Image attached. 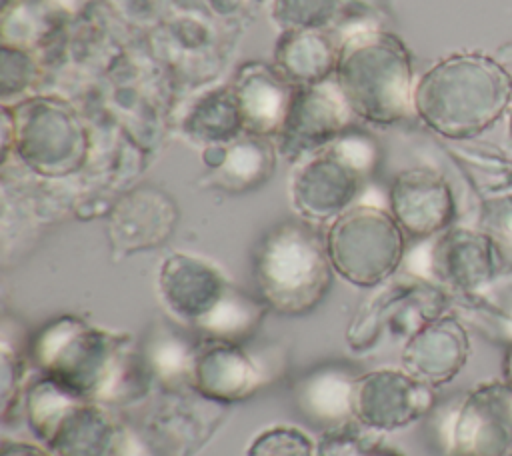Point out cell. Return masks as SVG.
<instances>
[{"instance_id":"obj_1","label":"cell","mask_w":512,"mask_h":456,"mask_svg":"<svg viewBox=\"0 0 512 456\" xmlns=\"http://www.w3.org/2000/svg\"><path fill=\"white\" fill-rule=\"evenodd\" d=\"M512 106V72L484 52H454L416 82L414 112L438 136L468 142L494 128Z\"/></svg>"},{"instance_id":"obj_2","label":"cell","mask_w":512,"mask_h":456,"mask_svg":"<svg viewBox=\"0 0 512 456\" xmlns=\"http://www.w3.org/2000/svg\"><path fill=\"white\" fill-rule=\"evenodd\" d=\"M42 376L92 400L126 398L136 384L134 358L126 338L62 316L46 324L32 342Z\"/></svg>"},{"instance_id":"obj_3","label":"cell","mask_w":512,"mask_h":456,"mask_svg":"<svg viewBox=\"0 0 512 456\" xmlns=\"http://www.w3.org/2000/svg\"><path fill=\"white\" fill-rule=\"evenodd\" d=\"M326 236L304 220L274 226L256 246L254 282L266 308L298 316L312 312L332 284Z\"/></svg>"},{"instance_id":"obj_4","label":"cell","mask_w":512,"mask_h":456,"mask_svg":"<svg viewBox=\"0 0 512 456\" xmlns=\"http://www.w3.org/2000/svg\"><path fill=\"white\" fill-rule=\"evenodd\" d=\"M336 84L352 114L394 124L414 112V72L404 42L388 32H360L338 50Z\"/></svg>"},{"instance_id":"obj_5","label":"cell","mask_w":512,"mask_h":456,"mask_svg":"<svg viewBox=\"0 0 512 456\" xmlns=\"http://www.w3.org/2000/svg\"><path fill=\"white\" fill-rule=\"evenodd\" d=\"M440 456H512V384L486 380L438 400L428 414Z\"/></svg>"},{"instance_id":"obj_6","label":"cell","mask_w":512,"mask_h":456,"mask_svg":"<svg viewBox=\"0 0 512 456\" xmlns=\"http://www.w3.org/2000/svg\"><path fill=\"white\" fill-rule=\"evenodd\" d=\"M26 412L32 432L54 456H116L122 430L92 398L48 376L30 386Z\"/></svg>"},{"instance_id":"obj_7","label":"cell","mask_w":512,"mask_h":456,"mask_svg":"<svg viewBox=\"0 0 512 456\" xmlns=\"http://www.w3.org/2000/svg\"><path fill=\"white\" fill-rule=\"evenodd\" d=\"M404 230L378 206L356 204L336 216L326 232L334 272L358 286L386 280L404 256Z\"/></svg>"},{"instance_id":"obj_8","label":"cell","mask_w":512,"mask_h":456,"mask_svg":"<svg viewBox=\"0 0 512 456\" xmlns=\"http://www.w3.org/2000/svg\"><path fill=\"white\" fill-rule=\"evenodd\" d=\"M370 156L362 140H334L324 146V152L302 164L292 180L296 210L306 218L324 220L350 208Z\"/></svg>"},{"instance_id":"obj_9","label":"cell","mask_w":512,"mask_h":456,"mask_svg":"<svg viewBox=\"0 0 512 456\" xmlns=\"http://www.w3.org/2000/svg\"><path fill=\"white\" fill-rule=\"evenodd\" d=\"M436 402L434 388L406 370H374L356 380L354 422L368 430L390 432L426 418Z\"/></svg>"},{"instance_id":"obj_10","label":"cell","mask_w":512,"mask_h":456,"mask_svg":"<svg viewBox=\"0 0 512 456\" xmlns=\"http://www.w3.org/2000/svg\"><path fill=\"white\" fill-rule=\"evenodd\" d=\"M430 270L458 296H480L512 268L480 228H448L430 252Z\"/></svg>"},{"instance_id":"obj_11","label":"cell","mask_w":512,"mask_h":456,"mask_svg":"<svg viewBox=\"0 0 512 456\" xmlns=\"http://www.w3.org/2000/svg\"><path fill=\"white\" fill-rule=\"evenodd\" d=\"M392 216L412 238H432L450 228L456 200L448 180L430 168H410L396 176L390 190Z\"/></svg>"},{"instance_id":"obj_12","label":"cell","mask_w":512,"mask_h":456,"mask_svg":"<svg viewBox=\"0 0 512 456\" xmlns=\"http://www.w3.org/2000/svg\"><path fill=\"white\" fill-rule=\"evenodd\" d=\"M352 114L336 82L322 80L302 86L290 100L280 144L284 154H302L306 150L328 146L344 128Z\"/></svg>"},{"instance_id":"obj_13","label":"cell","mask_w":512,"mask_h":456,"mask_svg":"<svg viewBox=\"0 0 512 456\" xmlns=\"http://www.w3.org/2000/svg\"><path fill=\"white\" fill-rule=\"evenodd\" d=\"M470 356L468 328L454 314H442L418 328L402 350L404 370L432 388L444 386L466 366Z\"/></svg>"},{"instance_id":"obj_14","label":"cell","mask_w":512,"mask_h":456,"mask_svg":"<svg viewBox=\"0 0 512 456\" xmlns=\"http://www.w3.org/2000/svg\"><path fill=\"white\" fill-rule=\"evenodd\" d=\"M264 380L260 364L240 342L208 338L196 346L190 382L206 398L218 402L244 400Z\"/></svg>"},{"instance_id":"obj_15","label":"cell","mask_w":512,"mask_h":456,"mask_svg":"<svg viewBox=\"0 0 512 456\" xmlns=\"http://www.w3.org/2000/svg\"><path fill=\"white\" fill-rule=\"evenodd\" d=\"M358 370L346 362H324L298 378L294 402L312 426L324 430L354 422V386Z\"/></svg>"},{"instance_id":"obj_16","label":"cell","mask_w":512,"mask_h":456,"mask_svg":"<svg viewBox=\"0 0 512 456\" xmlns=\"http://www.w3.org/2000/svg\"><path fill=\"white\" fill-rule=\"evenodd\" d=\"M230 284L210 264L176 254L164 262L160 292L168 308L192 324H200L226 296Z\"/></svg>"},{"instance_id":"obj_17","label":"cell","mask_w":512,"mask_h":456,"mask_svg":"<svg viewBox=\"0 0 512 456\" xmlns=\"http://www.w3.org/2000/svg\"><path fill=\"white\" fill-rule=\"evenodd\" d=\"M234 98L242 124L256 134L280 132L292 100L288 80L282 74L272 76L264 68L238 80Z\"/></svg>"},{"instance_id":"obj_18","label":"cell","mask_w":512,"mask_h":456,"mask_svg":"<svg viewBox=\"0 0 512 456\" xmlns=\"http://www.w3.org/2000/svg\"><path fill=\"white\" fill-rule=\"evenodd\" d=\"M278 68L288 82L304 86L328 80L336 70L338 52L330 40L314 30H292L278 44Z\"/></svg>"},{"instance_id":"obj_19","label":"cell","mask_w":512,"mask_h":456,"mask_svg":"<svg viewBox=\"0 0 512 456\" xmlns=\"http://www.w3.org/2000/svg\"><path fill=\"white\" fill-rule=\"evenodd\" d=\"M472 326L494 344L512 342V270H508L488 292L460 296Z\"/></svg>"},{"instance_id":"obj_20","label":"cell","mask_w":512,"mask_h":456,"mask_svg":"<svg viewBox=\"0 0 512 456\" xmlns=\"http://www.w3.org/2000/svg\"><path fill=\"white\" fill-rule=\"evenodd\" d=\"M456 158L484 200L512 194V156L500 148L484 144L460 146Z\"/></svg>"},{"instance_id":"obj_21","label":"cell","mask_w":512,"mask_h":456,"mask_svg":"<svg viewBox=\"0 0 512 456\" xmlns=\"http://www.w3.org/2000/svg\"><path fill=\"white\" fill-rule=\"evenodd\" d=\"M264 302L254 300L236 288L230 286L226 296L218 302V306L198 324L208 338H222L240 342L242 338L250 336L258 326L264 314Z\"/></svg>"},{"instance_id":"obj_22","label":"cell","mask_w":512,"mask_h":456,"mask_svg":"<svg viewBox=\"0 0 512 456\" xmlns=\"http://www.w3.org/2000/svg\"><path fill=\"white\" fill-rule=\"evenodd\" d=\"M194 352H196V346H192L184 336L164 330L150 338L148 354L144 360L166 382L186 380V378L190 380Z\"/></svg>"},{"instance_id":"obj_23","label":"cell","mask_w":512,"mask_h":456,"mask_svg":"<svg viewBox=\"0 0 512 456\" xmlns=\"http://www.w3.org/2000/svg\"><path fill=\"white\" fill-rule=\"evenodd\" d=\"M268 150L256 142H244L240 146H232L222 162L224 184L234 190H242L246 186L258 184L260 176H266L270 166Z\"/></svg>"},{"instance_id":"obj_24","label":"cell","mask_w":512,"mask_h":456,"mask_svg":"<svg viewBox=\"0 0 512 456\" xmlns=\"http://www.w3.org/2000/svg\"><path fill=\"white\" fill-rule=\"evenodd\" d=\"M246 456H316V446L304 432L276 426L256 436Z\"/></svg>"},{"instance_id":"obj_25","label":"cell","mask_w":512,"mask_h":456,"mask_svg":"<svg viewBox=\"0 0 512 456\" xmlns=\"http://www.w3.org/2000/svg\"><path fill=\"white\" fill-rule=\"evenodd\" d=\"M480 230L494 240L506 266L512 268V194L482 202Z\"/></svg>"},{"instance_id":"obj_26","label":"cell","mask_w":512,"mask_h":456,"mask_svg":"<svg viewBox=\"0 0 512 456\" xmlns=\"http://www.w3.org/2000/svg\"><path fill=\"white\" fill-rule=\"evenodd\" d=\"M376 442H370L354 422L342 428L324 430L316 444V456H368Z\"/></svg>"},{"instance_id":"obj_27","label":"cell","mask_w":512,"mask_h":456,"mask_svg":"<svg viewBox=\"0 0 512 456\" xmlns=\"http://www.w3.org/2000/svg\"><path fill=\"white\" fill-rule=\"evenodd\" d=\"M0 456H54L50 450H44L36 444L28 442H14V440H4L0 448Z\"/></svg>"},{"instance_id":"obj_28","label":"cell","mask_w":512,"mask_h":456,"mask_svg":"<svg viewBox=\"0 0 512 456\" xmlns=\"http://www.w3.org/2000/svg\"><path fill=\"white\" fill-rule=\"evenodd\" d=\"M116 456H154V454L146 448V444L140 442V438L122 432Z\"/></svg>"},{"instance_id":"obj_29","label":"cell","mask_w":512,"mask_h":456,"mask_svg":"<svg viewBox=\"0 0 512 456\" xmlns=\"http://www.w3.org/2000/svg\"><path fill=\"white\" fill-rule=\"evenodd\" d=\"M502 380L512 384V342L504 346V354H502Z\"/></svg>"},{"instance_id":"obj_30","label":"cell","mask_w":512,"mask_h":456,"mask_svg":"<svg viewBox=\"0 0 512 456\" xmlns=\"http://www.w3.org/2000/svg\"><path fill=\"white\" fill-rule=\"evenodd\" d=\"M496 58L512 72V42L502 44V46L498 48V52H496Z\"/></svg>"},{"instance_id":"obj_31","label":"cell","mask_w":512,"mask_h":456,"mask_svg":"<svg viewBox=\"0 0 512 456\" xmlns=\"http://www.w3.org/2000/svg\"><path fill=\"white\" fill-rule=\"evenodd\" d=\"M368 456H404L402 452H398V450H392V448H384V446H374L372 450H370V454Z\"/></svg>"},{"instance_id":"obj_32","label":"cell","mask_w":512,"mask_h":456,"mask_svg":"<svg viewBox=\"0 0 512 456\" xmlns=\"http://www.w3.org/2000/svg\"><path fill=\"white\" fill-rule=\"evenodd\" d=\"M508 134H510V138H512V106H510V110H508Z\"/></svg>"}]
</instances>
